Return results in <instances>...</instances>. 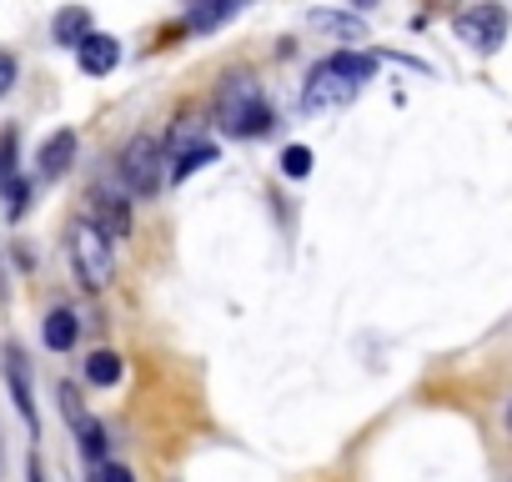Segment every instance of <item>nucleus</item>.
Segmentation results:
<instances>
[{"label":"nucleus","mask_w":512,"mask_h":482,"mask_svg":"<svg viewBox=\"0 0 512 482\" xmlns=\"http://www.w3.org/2000/svg\"><path fill=\"white\" fill-rule=\"evenodd\" d=\"M216 121L231 136H262V131L277 126V116H272V106H267L262 81H256V76H226L221 81V91H216Z\"/></svg>","instance_id":"1"},{"label":"nucleus","mask_w":512,"mask_h":482,"mask_svg":"<svg viewBox=\"0 0 512 482\" xmlns=\"http://www.w3.org/2000/svg\"><path fill=\"white\" fill-rule=\"evenodd\" d=\"M116 241L91 221V216H81L76 226H71V236H66V252H71V267H76V282L86 287V292H106L111 287V277H116Z\"/></svg>","instance_id":"2"},{"label":"nucleus","mask_w":512,"mask_h":482,"mask_svg":"<svg viewBox=\"0 0 512 482\" xmlns=\"http://www.w3.org/2000/svg\"><path fill=\"white\" fill-rule=\"evenodd\" d=\"M116 171H121V181H126L131 196H156L161 181H166V141L151 136V131L131 136L121 146V156H116Z\"/></svg>","instance_id":"3"},{"label":"nucleus","mask_w":512,"mask_h":482,"mask_svg":"<svg viewBox=\"0 0 512 482\" xmlns=\"http://www.w3.org/2000/svg\"><path fill=\"white\" fill-rule=\"evenodd\" d=\"M452 31H457V41H462L467 51L492 56V51L507 41V11H502V6H472V11H462V16L452 21Z\"/></svg>","instance_id":"4"},{"label":"nucleus","mask_w":512,"mask_h":482,"mask_svg":"<svg viewBox=\"0 0 512 482\" xmlns=\"http://www.w3.org/2000/svg\"><path fill=\"white\" fill-rule=\"evenodd\" d=\"M357 91H362V81L342 76L332 61H317V66H312V76H307L302 106H307V111H332V106H347Z\"/></svg>","instance_id":"5"},{"label":"nucleus","mask_w":512,"mask_h":482,"mask_svg":"<svg viewBox=\"0 0 512 482\" xmlns=\"http://www.w3.org/2000/svg\"><path fill=\"white\" fill-rule=\"evenodd\" d=\"M91 206H86V216L111 236V241H121V236H131V201L121 196V191H106V186H96L91 196H86Z\"/></svg>","instance_id":"6"},{"label":"nucleus","mask_w":512,"mask_h":482,"mask_svg":"<svg viewBox=\"0 0 512 482\" xmlns=\"http://www.w3.org/2000/svg\"><path fill=\"white\" fill-rule=\"evenodd\" d=\"M6 387H11V397H16V412H21V422L31 427V437L41 432V417H36V397H31V372H26V352L11 342L6 347Z\"/></svg>","instance_id":"7"},{"label":"nucleus","mask_w":512,"mask_h":482,"mask_svg":"<svg viewBox=\"0 0 512 482\" xmlns=\"http://www.w3.org/2000/svg\"><path fill=\"white\" fill-rule=\"evenodd\" d=\"M76 61H81L86 76H111V71L121 66V41L106 36V31H91V36L76 46Z\"/></svg>","instance_id":"8"},{"label":"nucleus","mask_w":512,"mask_h":482,"mask_svg":"<svg viewBox=\"0 0 512 482\" xmlns=\"http://www.w3.org/2000/svg\"><path fill=\"white\" fill-rule=\"evenodd\" d=\"M76 131H56V136H46V146H41V156H36V171H41V181H61L66 171H71V161H76Z\"/></svg>","instance_id":"9"},{"label":"nucleus","mask_w":512,"mask_h":482,"mask_svg":"<svg viewBox=\"0 0 512 482\" xmlns=\"http://www.w3.org/2000/svg\"><path fill=\"white\" fill-rule=\"evenodd\" d=\"M241 11V0H186V26L196 31V36H206V31H216L221 21H231Z\"/></svg>","instance_id":"10"},{"label":"nucleus","mask_w":512,"mask_h":482,"mask_svg":"<svg viewBox=\"0 0 512 482\" xmlns=\"http://www.w3.org/2000/svg\"><path fill=\"white\" fill-rule=\"evenodd\" d=\"M41 337H46V347H51V352H71V347H76V337H81V317H76L71 307H56V312L46 317Z\"/></svg>","instance_id":"11"},{"label":"nucleus","mask_w":512,"mask_h":482,"mask_svg":"<svg viewBox=\"0 0 512 482\" xmlns=\"http://www.w3.org/2000/svg\"><path fill=\"white\" fill-rule=\"evenodd\" d=\"M51 36H56L61 46H81V41L91 36V11H86V6H66V11H56Z\"/></svg>","instance_id":"12"},{"label":"nucleus","mask_w":512,"mask_h":482,"mask_svg":"<svg viewBox=\"0 0 512 482\" xmlns=\"http://www.w3.org/2000/svg\"><path fill=\"white\" fill-rule=\"evenodd\" d=\"M312 31H327L342 41H367V26L357 16H337V11H312Z\"/></svg>","instance_id":"13"},{"label":"nucleus","mask_w":512,"mask_h":482,"mask_svg":"<svg viewBox=\"0 0 512 482\" xmlns=\"http://www.w3.org/2000/svg\"><path fill=\"white\" fill-rule=\"evenodd\" d=\"M121 372H126V362H121L116 352H91V357H86V382H91V387H116Z\"/></svg>","instance_id":"14"},{"label":"nucleus","mask_w":512,"mask_h":482,"mask_svg":"<svg viewBox=\"0 0 512 482\" xmlns=\"http://www.w3.org/2000/svg\"><path fill=\"white\" fill-rule=\"evenodd\" d=\"M71 427H76V442H81V457L101 467V462H106V427H101L96 417H81V422H71Z\"/></svg>","instance_id":"15"},{"label":"nucleus","mask_w":512,"mask_h":482,"mask_svg":"<svg viewBox=\"0 0 512 482\" xmlns=\"http://www.w3.org/2000/svg\"><path fill=\"white\" fill-rule=\"evenodd\" d=\"M21 176V136H16V126H6L0 131V186H11Z\"/></svg>","instance_id":"16"},{"label":"nucleus","mask_w":512,"mask_h":482,"mask_svg":"<svg viewBox=\"0 0 512 482\" xmlns=\"http://www.w3.org/2000/svg\"><path fill=\"white\" fill-rule=\"evenodd\" d=\"M216 161V146L211 141H196V146H181V156H176V166H171V176L181 181V176H191V171H206Z\"/></svg>","instance_id":"17"},{"label":"nucleus","mask_w":512,"mask_h":482,"mask_svg":"<svg viewBox=\"0 0 512 482\" xmlns=\"http://www.w3.org/2000/svg\"><path fill=\"white\" fill-rule=\"evenodd\" d=\"M0 196H6V216H11V221H21V216H26V206H31V181H26V176H16L11 186H0Z\"/></svg>","instance_id":"18"},{"label":"nucleus","mask_w":512,"mask_h":482,"mask_svg":"<svg viewBox=\"0 0 512 482\" xmlns=\"http://www.w3.org/2000/svg\"><path fill=\"white\" fill-rule=\"evenodd\" d=\"M282 171H287L292 181L312 176V151H307V146H287V151H282Z\"/></svg>","instance_id":"19"},{"label":"nucleus","mask_w":512,"mask_h":482,"mask_svg":"<svg viewBox=\"0 0 512 482\" xmlns=\"http://www.w3.org/2000/svg\"><path fill=\"white\" fill-rule=\"evenodd\" d=\"M61 412H66V422H81V417H86V407H81V392H76L71 382H61Z\"/></svg>","instance_id":"20"},{"label":"nucleus","mask_w":512,"mask_h":482,"mask_svg":"<svg viewBox=\"0 0 512 482\" xmlns=\"http://www.w3.org/2000/svg\"><path fill=\"white\" fill-rule=\"evenodd\" d=\"M16 76H21V66H16V56H6L0 51V101L11 96V86H16Z\"/></svg>","instance_id":"21"},{"label":"nucleus","mask_w":512,"mask_h":482,"mask_svg":"<svg viewBox=\"0 0 512 482\" xmlns=\"http://www.w3.org/2000/svg\"><path fill=\"white\" fill-rule=\"evenodd\" d=\"M96 482H136V477H131V467H121V462H101V467H96Z\"/></svg>","instance_id":"22"},{"label":"nucleus","mask_w":512,"mask_h":482,"mask_svg":"<svg viewBox=\"0 0 512 482\" xmlns=\"http://www.w3.org/2000/svg\"><path fill=\"white\" fill-rule=\"evenodd\" d=\"M31 482H46V477H41V462H36V457H31Z\"/></svg>","instance_id":"23"},{"label":"nucleus","mask_w":512,"mask_h":482,"mask_svg":"<svg viewBox=\"0 0 512 482\" xmlns=\"http://www.w3.org/2000/svg\"><path fill=\"white\" fill-rule=\"evenodd\" d=\"M352 6H357V11H367V6H377V0H352Z\"/></svg>","instance_id":"24"},{"label":"nucleus","mask_w":512,"mask_h":482,"mask_svg":"<svg viewBox=\"0 0 512 482\" xmlns=\"http://www.w3.org/2000/svg\"><path fill=\"white\" fill-rule=\"evenodd\" d=\"M507 427H512V402H507Z\"/></svg>","instance_id":"25"}]
</instances>
